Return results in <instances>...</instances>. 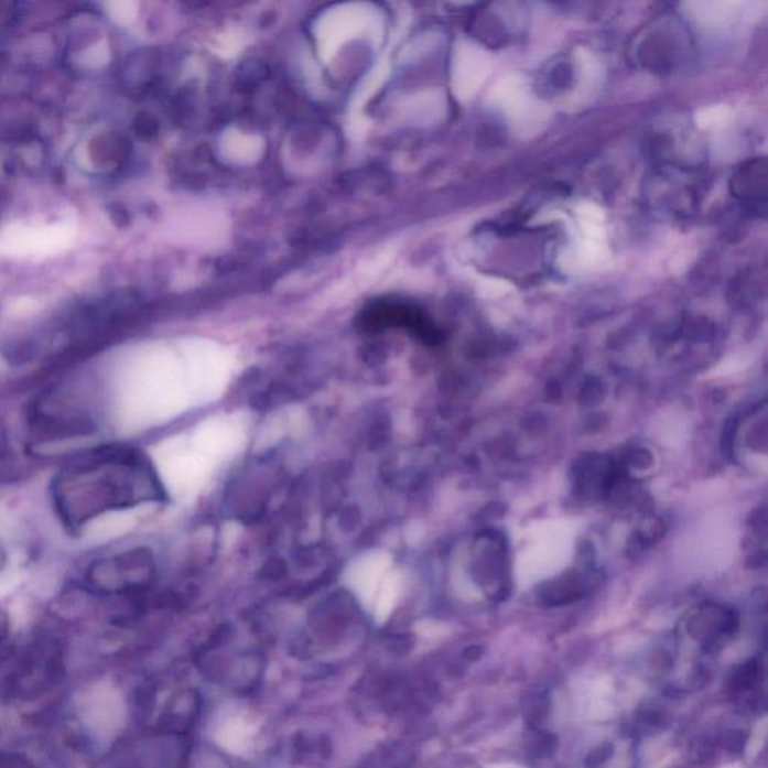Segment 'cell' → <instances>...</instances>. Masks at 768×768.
<instances>
[{"label":"cell","instance_id":"6da1fadb","mask_svg":"<svg viewBox=\"0 0 768 768\" xmlns=\"http://www.w3.org/2000/svg\"><path fill=\"white\" fill-rule=\"evenodd\" d=\"M60 518L71 530L107 510L158 497V485L143 456L122 446H104L66 464L52 488Z\"/></svg>","mask_w":768,"mask_h":768},{"label":"cell","instance_id":"7a4b0ae2","mask_svg":"<svg viewBox=\"0 0 768 768\" xmlns=\"http://www.w3.org/2000/svg\"><path fill=\"white\" fill-rule=\"evenodd\" d=\"M255 728L247 721L240 717H234L224 722L221 728L218 729L217 738L219 745L226 747L230 753H242L247 749L249 740H251Z\"/></svg>","mask_w":768,"mask_h":768},{"label":"cell","instance_id":"3957f363","mask_svg":"<svg viewBox=\"0 0 768 768\" xmlns=\"http://www.w3.org/2000/svg\"><path fill=\"white\" fill-rule=\"evenodd\" d=\"M613 753H614L613 746L606 745V746L597 747L595 753H593L591 755V757H588L587 766H591V767L599 766V764L606 761V759L612 757Z\"/></svg>","mask_w":768,"mask_h":768}]
</instances>
